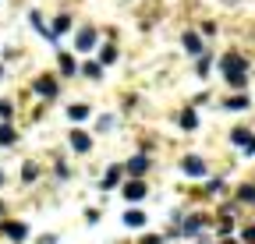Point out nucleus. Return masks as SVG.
Listing matches in <instances>:
<instances>
[{"label":"nucleus","mask_w":255,"mask_h":244,"mask_svg":"<svg viewBox=\"0 0 255 244\" xmlns=\"http://www.w3.org/2000/svg\"><path fill=\"white\" fill-rule=\"evenodd\" d=\"M220 68H223V78H227L234 88H245V85H248V75H245V57L227 53V57L220 60Z\"/></svg>","instance_id":"f257e3e1"},{"label":"nucleus","mask_w":255,"mask_h":244,"mask_svg":"<svg viewBox=\"0 0 255 244\" xmlns=\"http://www.w3.org/2000/svg\"><path fill=\"white\" fill-rule=\"evenodd\" d=\"M181 170H184L188 177H206V163H202L199 156H188V160L181 163Z\"/></svg>","instance_id":"f03ea898"},{"label":"nucleus","mask_w":255,"mask_h":244,"mask_svg":"<svg viewBox=\"0 0 255 244\" xmlns=\"http://www.w3.org/2000/svg\"><path fill=\"white\" fill-rule=\"evenodd\" d=\"M184 46H188V53H202V39H199V36H191V32L184 36Z\"/></svg>","instance_id":"9b49d317"},{"label":"nucleus","mask_w":255,"mask_h":244,"mask_svg":"<svg viewBox=\"0 0 255 244\" xmlns=\"http://www.w3.org/2000/svg\"><path fill=\"white\" fill-rule=\"evenodd\" d=\"M145 166H149V160H145V156H135L131 163H128V173H135V177H142V173H145Z\"/></svg>","instance_id":"6e6552de"},{"label":"nucleus","mask_w":255,"mask_h":244,"mask_svg":"<svg viewBox=\"0 0 255 244\" xmlns=\"http://www.w3.org/2000/svg\"><path fill=\"white\" fill-rule=\"evenodd\" d=\"M71 145H75V149H78V152H85V149H89V145H92V138H89V135H85V131H71Z\"/></svg>","instance_id":"0eeeda50"},{"label":"nucleus","mask_w":255,"mask_h":244,"mask_svg":"<svg viewBox=\"0 0 255 244\" xmlns=\"http://www.w3.org/2000/svg\"><path fill=\"white\" fill-rule=\"evenodd\" d=\"M68 113H71V120H82V117H89V106H85V103H75Z\"/></svg>","instance_id":"f3484780"},{"label":"nucleus","mask_w":255,"mask_h":244,"mask_svg":"<svg viewBox=\"0 0 255 244\" xmlns=\"http://www.w3.org/2000/svg\"><path fill=\"white\" fill-rule=\"evenodd\" d=\"M202 223H206L202 216H191V220H188V223L181 227V234H199V230H202Z\"/></svg>","instance_id":"1a4fd4ad"},{"label":"nucleus","mask_w":255,"mask_h":244,"mask_svg":"<svg viewBox=\"0 0 255 244\" xmlns=\"http://www.w3.org/2000/svg\"><path fill=\"white\" fill-rule=\"evenodd\" d=\"M124 198H128V202H138V198H145V184H142V180H131V184L124 188Z\"/></svg>","instance_id":"7ed1b4c3"},{"label":"nucleus","mask_w":255,"mask_h":244,"mask_svg":"<svg viewBox=\"0 0 255 244\" xmlns=\"http://www.w3.org/2000/svg\"><path fill=\"white\" fill-rule=\"evenodd\" d=\"M89 46H96V28H82L78 32V50H89Z\"/></svg>","instance_id":"423d86ee"},{"label":"nucleus","mask_w":255,"mask_h":244,"mask_svg":"<svg viewBox=\"0 0 255 244\" xmlns=\"http://www.w3.org/2000/svg\"><path fill=\"white\" fill-rule=\"evenodd\" d=\"M0 78H4V68H0Z\"/></svg>","instance_id":"393cba45"},{"label":"nucleus","mask_w":255,"mask_h":244,"mask_svg":"<svg viewBox=\"0 0 255 244\" xmlns=\"http://www.w3.org/2000/svg\"><path fill=\"white\" fill-rule=\"evenodd\" d=\"M14 128H7V124H0V145H14Z\"/></svg>","instance_id":"9d476101"},{"label":"nucleus","mask_w":255,"mask_h":244,"mask_svg":"<svg viewBox=\"0 0 255 244\" xmlns=\"http://www.w3.org/2000/svg\"><path fill=\"white\" fill-rule=\"evenodd\" d=\"M60 71L64 75H75V60L71 57H60Z\"/></svg>","instance_id":"aec40b11"},{"label":"nucleus","mask_w":255,"mask_h":244,"mask_svg":"<svg viewBox=\"0 0 255 244\" xmlns=\"http://www.w3.org/2000/svg\"><path fill=\"white\" fill-rule=\"evenodd\" d=\"M0 117H11V103L7 99H0Z\"/></svg>","instance_id":"5701e85b"},{"label":"nucleus","mask_w":255,"mask_h":244,"mask_svg":"<svg viewBox=\"0 0 255 244\" xmlns=\"http://www.w3.org/2000/svg\"><path fill=\"white\" fill-rule=\"evenodd\" d=\"M0 230H4L11 241H25V234H28V227H25V223H4Z\"/></svg>","instance_id":"20e7f679"},{"label":"nucleus","mask_w":255,"mask_h":244,"mask_svg":"<svg viewBox=\"0 0 255 244\" xmlns=\"http://www.w3.org/2000/svg\"><path fill=\"white\" fill-rule=\"evenodd\" d=\"M227 110H248V96H234V99H227Z\"/></svg>","instance_id":"dca6fc26"},{"label":"nucleus","mask_w":255,"mask_h":244,"mask_svg":"<svg viewBox=\"0 0 255 244\" xmlns=\"http://www.w3.org/2000/svg\"><path fill=\"white\" fill-rule=\"evenodd\" d=\"M68 28H71V18H68V14H60V18H57V25H53V36L68 32Z\"/></svg>","instance_id":"2eb2a0df"},{"label":"nucleus","mask_w":255,"mask_h":244,"mask_svg":"<svg viewBox=\"0 0 255 244\" xmlns=\"http://www.w3.org/2000/svg\"><path fill=\"white\" fill-rule=\"evenodd\" d=\"M231 142H234V145H248L252 138H248V131H245V128H238V131L231 135Z\"/></svg>","instance_id":"a211bd4d"},{"label":"nucleus","mask_w":255,"mask_h":244,"mask_svg":"<svg viewBox=\"0 0 255 244\" xmlns=\"http://www.w3.org/2000/svg\"><path fill=\"white\" fill-rule=\"evenodd\" d=\"M245 237H248V241H255V227H248V230H245Z\"/></svg>","instance_id":"b1692460"},{"label":"nucleus","mask_w":255,"mask_h":244,"mask_svg":"<svg viewBox=\"0 0 255 244\" xmlns=\"http://www.w3.org/2000/svg\"><path fill=\"white\" fill-rule=\"evenodd\" d=\"M114 60H117V50L114 46H103V64H114Z\"/></svg>","instance_id":"412c9836"},{"label":"nucleus","mask_w":255,"mask_h":244,"mask_svg":"<svg viewBox=\"0 0 255 244\" xmlns=\"http://www.w3.org/2000/svg\"><path fill=\"white\" fill-rule=\"evenodd\" d=\"M195 124H199V120H195V110H184V113H181V128H188V131H191Z\"/></svg>","instance_id":"4468645a"},{"label":"nucleus","mask_w":255,"mask_h":244,"mask_svg":"<svg viewBox=\"0 0 255 244\" xmlns=\"http://www.w3.org/2000/svg\"><path fill=\"white\" fill-rule=\"evenodd\" d=\"M238 198H241V202H255V188H252V184H245V188L238 191Z\"/></svg>","instance_id":"6ab92c4d"},{"label":"nucleus","mask_w":255,"mask_h":244,"mask_svg":"<svg viewBox=\"0 0 255 244\" xmlns=\"http://www.w3.org/2000/svg\"><path fill=\"white\" fill-rule=\"evenodd\" d=\"M124 223H128V227H142V223H145V216H142L138 209H131V212L124 216Z\"/></svg>","instance_id":"ddd939ff"},{"label":"nucleus","mask_w":255,"mask_h":244,"mask_svg":"<svg viewBox=\"0 0 255 244\" xmlns=\"http://www.w3.org/2000/svg\"><path fill=\"white\" fill-rule=\"evenodd\" d=\"M82 75H85V78H92V81H100V78H103V68H100V64H85V68H82Z\"/></svg>","instance_id":"f8f14e48"},{"label":"nucleus","mask_w":255,"mask_h":244,"mask_svg":"<svg viewBox=\"0 0 255 244\" xmlns=\"http://www.w3.org/2000/svg\"><path fill=\"white\" fill-rule=\"evenodd\" d=\"M36 92H39V96H46V99H50V96H57V85H53V81H50V78H36Z\"/></svg>","instance_id":"39448f33"},{"label":"nucleus","mask_w":255,"mask_h":244,"mask_svg":"<svg viewBox=\"0 0 255 244\" xmlns=\"http://www.w3.org/2000/svg\"><path fill=\"white\" fill-rule=\"evenodd\" d=\"M36 173H39V170H36V166H32V163H28V166L21 170V177H25V180H36Z\"/></svg>","instance_id":"4be33fe9"}]
</instances>
